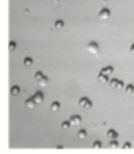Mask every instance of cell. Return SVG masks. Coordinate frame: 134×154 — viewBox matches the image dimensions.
Listing matches in <instances>:
<instances>
[{
	"mask_svg": "<svg viewBox=\"0 0 134 154\" xmlns=\"http://www.w3.org/2000/svg\"><path fill=\"white\" fill-rule=\"evenodd\" d=\"M58 107H60V106H58V102H53L52 106H50V109H52V110H58Z\"/></svg>",
	"mask_w": 134,
	"mask_h": 154,
	"instance_id": "5",
	"label": "cell"
},
{
	"mask_svg": "<svg viewBox=\"0 0 134 154\" xmlns=\"http://www.w3.org/2000/svg\"><path fill=\"white\" fill-rule=\"evenodd\" d=\"M79 136H81V138H84V136H86V131H84V130H81V131H79Z\"/></svg>",
	"mask_w": 134,
	"mask_h": 154,
	"instance_id": "7",
	"label": "cell"
},
{
	"mask_svg": "<svg viewBox=\"0 0 134 154\" xmlns=\"http://www.w3.org/2000/svg\"><path fill=\"white\" fill-rule=\"evenodd\" d=\"M37 79H39V81H40L42 84H45V83H47V79H45L44 76H42V75H40V73H39V75H37Z\"/></svg>",
	"mask_w": 134,
	"mask_h": 154,
	"instance_id": "4",
	"label": "cell"
},
{
	"mask_svg": "<svg viewBox=\"0 0 134 154\" xmlns=\"http://www.w3.org/2000/svg\"><path fill=\"white\" fill-rule=\"evenodd\" d=\"M70 125H71V123H70V122H65V123H63V125H62V127H63V128H68Z\"/></svg>",
	"mask_w": 134,
	"mask_h": 154,
	"instance_id": "8",
	"label": "cell"
},
{
	"mask_svg": "<svg viewBox=\"0 0 134 154\" xmlns=\"http://www.w3.org/2000/svg\"><path fill=\"white\" fill-rule=\"evenodd\" d=\"M108 138L116 140V138H118V133H116V131H113V130H110V131H108Z\"/></svg>",
	"mask_w": 134,
	"mask_h": 154,
	"instance_id": "2",
	"label": "cell"
},
{
	"mask_svg": "<svg viewBox=\"0 0 134 154\" xmlns=\"http://www.w3.org/2000/svg\"><path fill=\"white\" fill-rule=\"evenodd\" d=\"M79 104H81L82 107H90V102H89V99H87V97H82V99L79 101Z\"/></svg>",
	"mask_w": 134,
	"mask_h": 154,
	"instance_id": "1",
	"label": "cell"
},
{
	"mask_svg": "<svg viewBox=\"0 0 134 154\" xmlns=\"http://www.w3.org/2000/svg\"><path fill=\"white\" fill-rule=\"evenodd\" d=\"M79 122H81V117L74 115V117H73V119H71V122H70V123H79Z\"/></svg>",
	"mask_w": 134,
	"mask_h": 154,
	"instance_id": "3",
	"label": "cell"
},
{
	"mask_svg": "<svg viewBox=\"0 0 134 154\" xmlns=\"http://www.w3.org/2000/svg\"><path fill=\"white\" fill-rule=\"evenodd\" d=\"M89 49H90L92 52H97V50H95V49H97V46H95V44H90V46H89Z\"/></svg>",
	"mask_w": 134,
	"mask_h": 154,
	"instance_id": "6",
	"label": "cell"
},
{
	"mask_svg": "<svg viewBox=\"0 0 134 154\" xmlns=\"http://www.w3.org/2000/svg\"><path fill=\"white\" fill-rule=\"evenodd\" d=\"M103 16H105V18L108 16V10H103V13H102V18H103Z\"/></svg>",
	"mask_w": 134,
	"mask_h": 154,
	"instance_id": "9",
	"label": "cell"
}]
</instances>
